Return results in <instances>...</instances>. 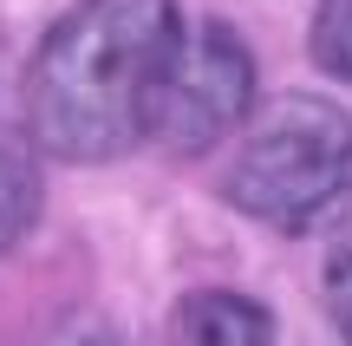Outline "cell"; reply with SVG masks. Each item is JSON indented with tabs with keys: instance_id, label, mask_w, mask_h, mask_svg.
<instances>
[{
	"instance_id": "obj_1",
	"label": "cell",
	"mask_w": 352,
	"mask_h": 346,
	"mask_svg": "<svg viewBox=\"0 0 352 346\" xmlns=\"http://www.w3.org/2000/svg\"><path fill=\"white\" fill-rule=\"evenodd\" d=\"M183 33L176 0H78L59 13L26 65L33 144L65 164H111L144 144Z\"/></svg>"
},
{
	"instance_id": "obj_2",
	"label": "cell",
	"mask_w": 352,
	"mask_h": 346,
	"mask_svg": "<svg viewBox=\"0 0 352 346\" xmlns=\"http://www.w3.org/2000/svg\"><path fill=\"white\" fill-rule=\"evenodd\" d=\"M222 196L261 229L307 235L352 209V111L314 91L274 98L235 144Z\"/></svg>"
},
{
	"instance_id": "obj_3",
	"label": "cell",
	"mask_w": 352,
	"mask_h": 346,
	"mask_svg": "<svg viewBox=\"0 0 352 346\" xmlns=\"http://www.w3.org/2000/svg\"><path fill=\"white\" fill-rule=\"evenodd\" d=\"M248 105H254V52H248V39L228 20H202L176 46L144 138L164 144L170 157H202L248 118Z\"/></svg>"
},
{
	"instance_id": "obj_4",
	"label": "cell",
	"mask_w": 352,
	"mask_h": 346,
	"mask_svg": "<svg viewBox=\"0 0 352 346\" xmlns=\"http://www.w3.org/2000/svg\"><path fill=\"white\" fill-rule=\"evenodd\" d=\"M164 346H274V314L254 294L235 288H202L183 294L164 327Z\"/></svg>"
},
{
	"instance_id": "obj_5",
	"label": "cell",
	"mask_w": 352,
	"mask_h": 346,
	"mask_svg": "<svg viewBox=\"0 0 352 346\" xmlns=\"http://www.w3.org/2000/svg\"><path fill=\"white\" fill-rule=\"evenodd\" d=\"M33 216H39V170L0 138V255L33 229Z\"/></svg>"
},
{
	"instance_id": "obj_6",
	"label": "cell",
	"mask_w": 352,
	"mask_h": 346,
	"mask_svg": "<svg viewBox=\"0 0 352 346\" xmlns=\"http://www.w3.org/2000/svg\"><path fill=\"white\" fill-rule=\"evenodd\" d=\"M314 59L327 78L352 91V0H320L314 7Z\"/></svg>"
},
{
	"instance_id": "obj_7",
	"label": "cell",
	"mask_w": 352,
	"mask_h": 346,
	"mask_svg": "<svg viewBox=\"0 0 352 346\" xmlns=\"http://www.w3.org/2000/svg\"><path fill=\"white\" fill-rule=\"evenodd\" d=\"M320 294H327V321H333V334L352 346V248H340V255L327 261V274H320Z\"/></svg>"
},
{
	"instance_id": "obj_8",
	"label": "cell",
	"mask_w": 352,
	"mask_h": 346,
	"mask_svg": "<svg viewBox=\"0 0 352 346\" xmlns=\"http://www.w3.org/2000/svg\"><path fill=\"white\" fill-rule=\"evenodd\" d=\"M39 346H118V340H111V327H98V321H65V327H52Z\"/></svg>"
}]
</instances>
